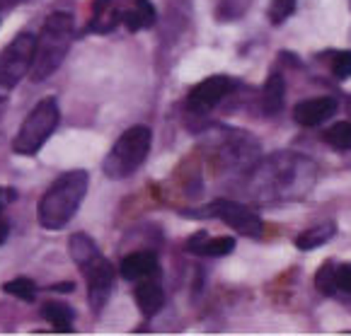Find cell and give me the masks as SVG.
Masks as SVG:
<instances>
[{"mask_svg": "<svg viewBox=\"0 0 351 336\" xmlns=\"http://www.w3.org/2000/svg\"><path fill=\"white\" fill-rule=\"evenodd\" d=\"M90 177L83 170H73L61 175L39 201V225L44 230H61L73 220L85 194H88Z\"/></svg>", "mask_w": 351, "mask_h": 336, "instance_id": "cell-1", "label": "cell"}, {"mask_svg": "<svg viewBox=\"0 0 351 336\" xmlns=\"http://www.w3.org/2000/svg\"><path fill=\"white\" fill-rule=\"evenodd\" d=\"M73 39V17L68 12H51L36 39L34 58H32L29 75L34 83L51 78L66 58Z\"/></svg>", "mask_w": 351, "mask_h": 336, "instance_id": "cell-2", "label": "cell"}, {"mask_svg": "<svg viewBox=\"0 0 351 336\" xmlns=\"http://www.w3.org/2000/svg\"><path fill=\"white\" fill-rule=\"evenodd\" d=\"M153 143V133L148 126H131L126 133L119 135V140L112 145L109 155L104 157L102 170L109 179H126L145 162Z\"/></svg>", "mask_w": 351, "mask_h": 336, "instance_id": "cell-3", "label": "cell"}, {"mask_svg": "<svg viewBox=\"0 0 351 336\" xmlns=\"http://www.w3.org/2000/svg\"><path fill=\"white\" fill-rule=\"evenodd\" d=\"M58 121H61V109L53 97H47L36 104L27 114L25 124L20 126L15 140H12V151L17 155L32 157L42 151V145L51 138V133L56 131Z\"/></svg>", "mask_w": 351, "mask_h": 336, "instance_id": "cell-4", "label": "cell"}, {"mask_svg": "<svg viewBox=\"0 0 351 336\" xmlns=\"http://www.w3.org/2000/svg\"><path fill=\"white\" fill-rule=\"evenodd\" d=\"M36 36L29 31H22L0 53V90H12L32 68L34 58Z\"/></svg>", "mask_w": 351, "mask_h": 336, "instance_id": "cell-5", "label": "cell"}, {"mask_svg": "<svg viewBox=\"0 0 351 336\" xmlns=\"http://www.w3.org/2000/svg\"><path fill=\"white\" fill-rule=\"evenodd\" d=\"M204 218H216V220H223L226 225H230L232 230H238L245 237H262L264 235V222L262 218L254 211L245 208L243 203L228 201V198H218L211 206H206V211L199 213Z\"/></svg>", "mask_w": 351, "mask_h": 336, "instance_id": "cell-6", "label": "cell"}, {"mask_svg": "<svg viewBox=\"0 0 351 336\" xmlns=\"http://www.w3.org/2000/svg\"><path fill=\"white\" fill-rule=\"evenodd\" d=\"M85 281H88V300L90 307L95 312H102V307L107 305L109 295L114 288V269L102 254H95L93 259H88L85 264H80Z\"/></svg>", "mask_w": 351, "mask_h": 336, "instance_id": "cell-7", "label": "cell"}, {"mask_svg": "<svg viewBox=\"0 0 351 336\" xmlns=\"http://www.w3.org/2000/svg\"><path fill=\"white\" fill-rule=\"evenodd\" d=\"M235 88H238V80H232L230 75H211L189 92V107L194 112H208L221 104Z\"/></svg>", "mask_w": 351, "mask_h": 336, "instance_id": "cell-8", "label": "cell"}, {"mask_svg": "<svg viewBox=\"0 0 351 336\" xmlns=\"http://www.w3.org/2000/svg\"><path fill=\"white\" fill-rule=\"evenodd\" d=\"M337 114V99L332 97H315V99H305V102L295 104L293 109V119L300 126H320L327 119Z\"/></svg>", "mask_w": 351, "mask_h": 336, "instance_id": "cell-9", "label": "cell"}, {"mask_svg": "<svg viewBox=\"0 0 351 336\" xmlns=\"http://www.w3.org/2000/svg\"><path fill=\"white\" fill-rule=\"evenodd\" d=\"M186 249H189L191 254H199V257L218 259V257H228V254H232V249H235V240L232 237H208L206 233H197V235H191L189 237Z\"/></svg>", "mask_w": 351, "mask_h": 336, "instance_id": "cell-10", "label": "cell"}, {"mask_svg": "<svg viewBox=\"0 0 351 336\" xmlns=\"http://www.w3.org/2000/svg\"><path fill=\"white\" fill-rule=\"evenodd\" d=\"M158 274V257L153 252H134L121 261V276L126 281H145Z\"/></svg>", "mask_w": 351, "mask_h": 336, "instance_id": "cell-11", "label": "cell"}, {"mask_svg": "<svg viewBox=\"0 0 351 336\" xmlns=\"http://www.w3.org/2000/svg\"><path fill=\"white\" fill-rule=\"evenodd\" d=\"M136 305L141 307V312L145 317L158 315L162 310V305H165V290L160 288V283L145 279V283H141L136 288Z\"/></svg>", "mask_w": 351, "mask_h": 336, "instance_id": "cell-12", "label": "cell"}, {"mask_svg": "<svg viewBox=\"0 0 351 336\" xmlns=\"http://www.w3.org/2000/svg\"><path fill=\"white\" fill-rule=\"evenodd\" d=\"M129 31H141V29H150L158 20V10L150 0H134V8L126 10V15L121 17Z\"/></svg>", "mask_w": 351, "mask_h": 336, "instance_id": "cell-13", "label": "cell"}, {"mask_svg": "<svg viewBox=\"0 0 351 336\" xmlns=\"http://www.w3.org/2000/svg\"><path fill=\"white\" fill-rule=\"evenodd\" d=\"M121 15L119 10L114 8L112 0H95L93 3V22H90L88 29L90 31H97V34H107L112 31L114 27L119 25Z\"/></svg>", "mask_w": 351, "mask_h": 336, "instance_id": "cell-14", "label": "cell"}, {"mask_svg": "<svg viewBox=\"0 0 351 336\" xmlns=\"http://www.w3.org/2000/svg\"><path fill=\"white\" fill-rule=\"evenodd\" d=\"M284 94H286L284 75H279V73L269 75L267 85H264V92H262L264 112H267V114H279L281 107H284Z\"/></svg>", "mask_w": 351, "mask_h": 336, "instance_id": "cell-15", "label": "cell"}, {"mask_svg": "<svg viewBox=\"0 0 351 336\" xmlns=\"http://www.w3.org/2000/svg\"><path fill=\"white\" fill-rule=\"evenodd\" d=\"M42 317L56 331H63V334H71V331H73V320H75V312H73V307L63 305V302H47V305L42 307Z\"/></svg>", "mask_w": 351, "mask_h": 336, "instance_id": "cell-16", "label": "cell"}, {"mask_svg": "<svg viewBox=\"0 0 351 336\" xmlns=\"http://www.w3.org/2000/svg\"><path fill=\"white\" fill-rule=\"evenodd\" d=\"M332 237H335V222H322V225H315V228H308L305 233H300L295 237V247L303 249V252H310V249L327 244Z\"/></svg>", "mask_w": 351, "mask_h": 336, "instance_id": "cell-17", "label": "cell"}, {"mask_svg": "<svg viewBox=\"0 0 351 336\" xmlns=\"http://www.w3.org/2000/svg\"><path fill=\"white\" fill-rule=\"evenodd\" d=\"M68 249H71V257H73V261H75L77 266L85 264L88 259L95 257V254H99L95 240L90 237V235H85V233H75V235H73L71 242H68Z\"/></svg>", "mask_w": 351, "mask_h": 336, "instance_id": "cell-18", "label": "cell"}, {"mask_svg": "<svg viewBox=\"0 0 351 336\" xmlns=\"http://www.w3.org/2000/svg\"><path fill=\"white\" fill-rule=\"evenodd\" d=\"M3 290H5L8 295H12V298H17V300H22V302H34V298H36V285L32 283L29 279H25V276L8 281V283L3 285Z\"/></svg>", "mask_w": 351, "mask_h": 336, "instance_id": "cell-19", "label": "cell"}, {"mask_svg": "<svg viewBox=\"0 0 351 336\" xmlns=\"http://www.w3.org/2000/svg\"><path fill=\"white\" fill-rule=\"evenodd\" d=\"M325 140L332 145V148H339V151H351V124H346V121L335 124L325 133Z\"/></svg>", "mask_w": 351, "mask_h": 336, "instance_id": "cell-20", "label": "cell"}, {"mask_svg": "<svg viewBox=\"0 0 351 336\" xmlns=\"http://www.w3.org/2000/svg\"><path fill=\"white\" fill-rule=\"evenodd\" d=\"M298 8V0H271L269 5V22L271 25H284Z\"/></svg>", "mask_w": 351, "mask_h": 336, "instance_id": "cell-21", "label": "cell"}, {"mask_svg": "<svg viewBox=\"0 0 351 336\" xmlns=\"http://www.w3.org/2000/svg\"><path fill=\"white\" fill-rule=\"evenodd\" d=\"M250 5H252V0H221L218 20H238L240 15L247 12Z\"/></svg>", "mask_w": 351, "mask_h": 336, "instance_id": "cell-22", "label": "cell"}, {"mask_svg": "<svg viewBox=\"0 0 351 336\" xmlns=\"http://www.w3.org/2000/svg\"><path fill=\"white\" fill-rule=\"evenodd\" d=\"M315 285L317 290H322L325 295H335L337 290V269H332V261H325L322 269L315 276Z\"/></svg>", "mask_w": 351, "mask_h": 336, "instance_id": "cell-23", "label": "cell"}, {"mask_svg": "<svg viewBox=\"0 0 351 336\" xmlns=\"http://www.w3.org/2000/svg\"><path fill=\"white\" fill-rule=\"evenodd\" d=\"M332 75L337 80L351 78V51H339L332 56Z\"/></svg>", "mask_w": 351, "mask_h": 336, "instance_id": "cell-24", "label": "cell"}, {"mask_svg": "<svg viewBox=\"0 0 351 336\" xmlns=\"http://www.w3.org/2000/svg\"><path fill=\"white\" fill-rule=\"evenodd\" d=\"M337 288H341L346 295H351V264H344L337 269Z\"/></svg>", "mask_w": 351, "mask_h": 336, "instance_id": "cell-25", "label": "cell"}, {"mask_svg": "<svg viewBox=\"0 0 351 336\" xmlns=\"http://www.w3.org/2000/svg\"><path fill=\"white\" fill-rule=\"evenodd\" d=\"M73 288H75V285H73L71 281H68V283H56V285H53L51 290H58V293H71Z\"/></svg>", "mask_w": 351, "mask_h": 336, "instance_id": "cell-26", "label": "cell"}, {"mask_svg": "<svg viewBox=\"0 0 351 336\" xmlns=\"http://www.w3.org/2000/svg\"><path fill=\"white\" fill-rule=\"evenodd\" d=\"M8 235H10V225H8V222H0V244L5 242Z\"/></svg>", "mask_w": 351, "mask_h": 336, "instance_id": "cell-27", "label": "cell"}, {"mask_svg": "<svg viewBox=\"0 0 351 336\" xmlns=\"http://www.w3.org/2000/svg\"><path fill=\"white\" fill-rule=\"evenodd\" d=\"M17 3H25V0H0V8H12Z\"/></svg>", "mask_w": 351, "mask_h": 336, "instance_id": "cell-28", "label": "cell"}, {"mask_svg": "<svg viewBox=\"0 0 351 336\" xmlns=\"http://www.w3.org/2000/svg\"><path fill=\"white\" fill-rule=\"evenodd\" d=\"M0 213H3V198H0Z\"/></svg>", "mask_w": 351, "mask_h": 336, "instance_id": "cell-29", "label": "cell"}]
</instances>
